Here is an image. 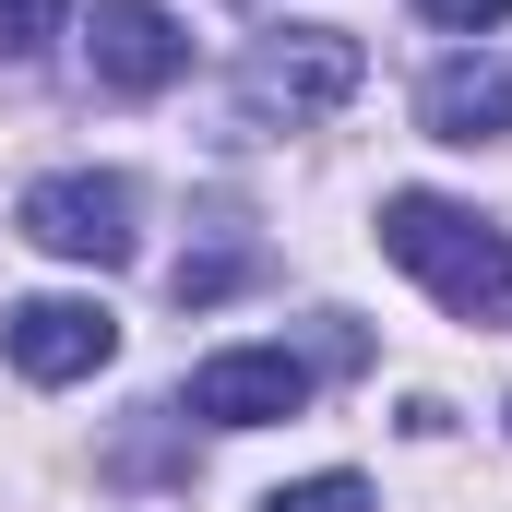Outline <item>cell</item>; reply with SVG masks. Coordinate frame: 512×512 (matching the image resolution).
Masks as SVG:
<instances>
[{
	"instance_id": "cell-1",
	"label": "cell",
	"mask_w": 512,
	"mask_h": 512,
	"mask_svg": "<svg viewBox=\"0 0 512 512\" xmlns=\"http://www.w3.org/2000/svg\"><path fill=\"white\" fill-rule=\"evenodd\" d=\"M382 251L453 310V322H501L512 310V239L477 203H441V191H393L382 203Z\"/></svg>"
},
{
	"instance_id": "cell-2",
	"label": "cell",
	"mask_w": 512,
	"mask_h": 512,
	"mask_svg": "<svg viewBox=\"0 0 512 512\" xmlns=\"http://www.w3.org/2000/svg\"><path fill=\"white\" fill-rule=\"evenodd\" d=\"M370 84V60H358V36L346 24H286V36H262L251 60H239V108L251 120H334L346 96Z\"/></svg>"
},
{
	"instance_id": "cell-3",
	"label": "cell",
	"mask_w": 512,
	"mask_h": 512,
	"mask_svg": "<svg viewBox=\"0 0 512 512\" xmlns=\"http://www.w3.org/2000/svg\"><path fill=\"white\" fill-rule=\"evenodd\" d=\"M24 239L108 274V262H131V239H143V191H131L120 167H60V179L24 191Z\"/></svg>"
},
{
	"instance_id": "cell-4",
	"label": "cell",
	"mask_w": 512,
	"mask_h": 512,
	"mask_svg": "<svg viewBox=\"0 0 512 512\" xmlns=\"http://www.w3.org/2000/svg\"><path fill=\"white\" fill-rule=\"evenodd\" d=\"M84 60H96V84H108V96H167V84L191 72V24H179L167 0H96Z\"/></svg>"
},
{
	"instance_id": "cell-5",
	"label": "cell",
	"mask_w": 512,
	"mask_h": 512,
	"mask_svg": "<svg viewBox=\"0 0 512 512\" xmlns=\"http://www.w3.org/2000/svg\"><path fill=\"white\" fill-rule=\"evenodd\" d=\"M0 346H12L24 382H84V370L120 358V322H108L96 298H12V310H0Z\"/></svg>"
},
{
	"instance_id": "cell-6",
	"label": "cell",
	"mask_w": 512,
	"mask_h": 512,
	"mask_svg": "<svg viewBox=\"0 0 512 512\" xmlns=\"http://www.w3.org/2000/svg\"><path fill=\"white\" fill-rule=\"evenodd\" d=\"M298 405H310V358H286V346H227L191 370V417H215V429H274Z\"/></svg>"
},
{
	"instance_id": "cell-7",
	"label": "cell",
	"mask_w": 512,
	"mask_h": 512,
	"mask_svg": "<svg viewBox=\"0 0 512 512\" xmlns=\"http://www.w3.org/2000/svg\"><path fill=\"white\" fill-rule=\"evenodd\" d=\"M417 131L429 143H501L512 131V48H453L417 84Z\"/></svg>"
},
{
	"instance_id": "cell-8",
	"label": "cell",
	"mask_w": 512,
	"mask_h": 512,
	"mask_svg": "<svg viewBox=\"0 0 512 512\" xmlns=\"http://www.w3.org/2000/svg\"><path fill=\"white\" fill-rule=\"evenodd\" d=\"M262 512H370V477H346V465H334V477H298V489H274Z\"/></svg>"
},
{
	"instance_id": "cell-9",
	"label": "cell",
	"mask_w": 512,
	"mask_h": 512,
	"mask_svg": "<svg viewBox=\"0 0 512 512\" xmlns=\"http://www.w3.org/2000/svg\"><path fill=\"white\" fill-rule=\"evenodd\" d=\"M60 12H72V0H0V60H36V48L60 36Z\"/></svg>"
},
{
	"instance_id": "cell-10",
	"label": "cell",
	"mask_w": 512,
	"mask_h": 512,
	"mask_svg": "<svg viewBox=\"0 0 512 512\" xmlns=\"http://www.w3.org/2000/svg\"><path fill=\"white\" fill-rule=\"evenodd\" d=\"M239 274H251V262H239V251H191V262H179V274H167V286H179V310H203V298H227Z\"/></svg>"
},
{
	"instance_id": "cell-11",
	"label": "cell",
	"mask_w": 512,
	"mask_h": 512,
	"mask_svg": "<svg viewBox=\"0 0 512 512\" xmlns=\"http://www.w3.org/2000/svg\"><path fill=\"white\" fill-rule=\"evenodd\" d=\"M429 24H453V36H477V24H512V0H417Z\"/></svg>"
}]
</instances>
